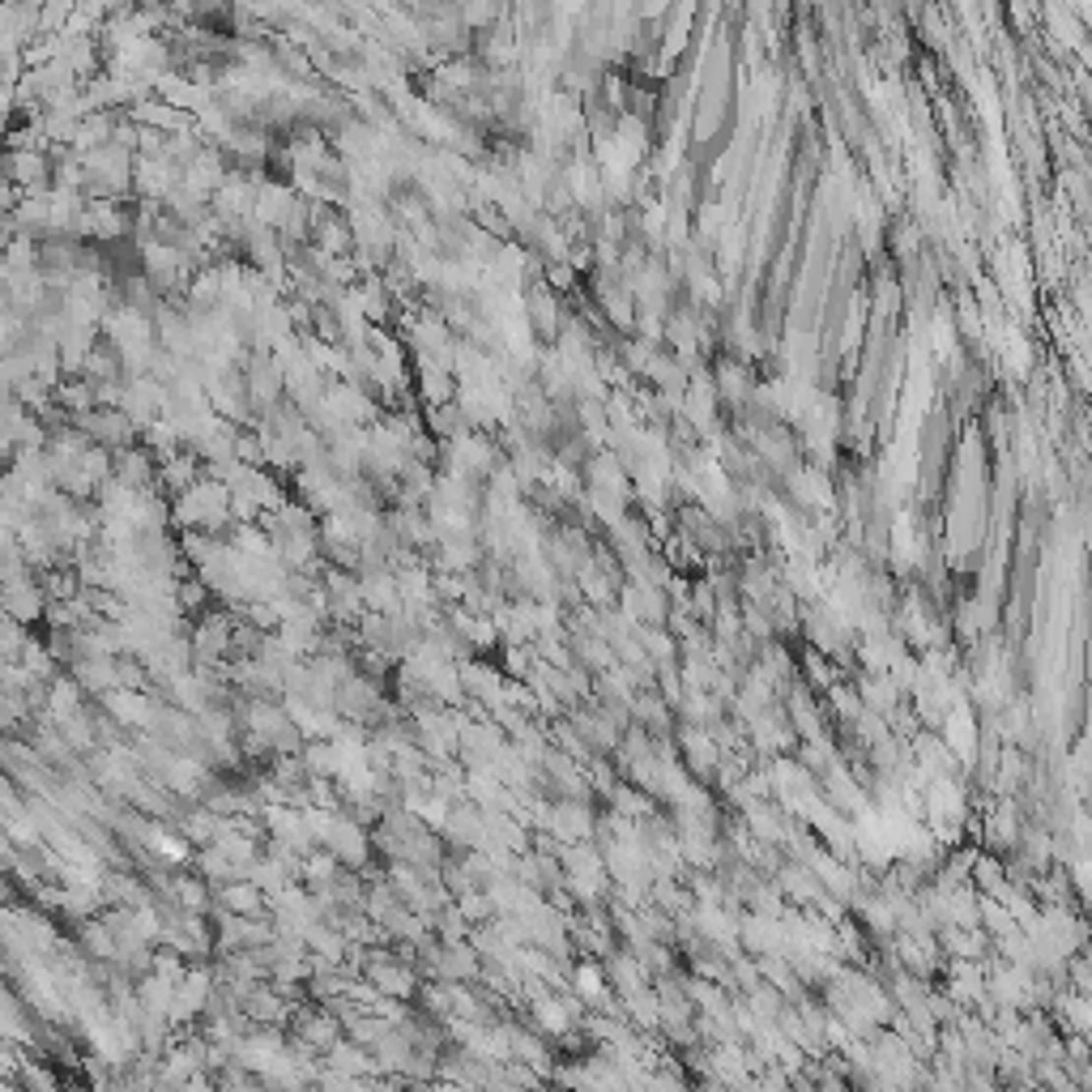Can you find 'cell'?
I'll return each instance as SVG.
<instances>
[{
	"label": "cell",
	"instance_id": "obj_1",
	"mask_svg": "<svg viewBox=\"0 0 1092 1092\" xmlns=\"http://www.w3.org/2000/svg\"><path fill=\"white\" fill-rule=\"evenodd\" d=\"M223 905L230 909V914H239V918H256L265 909V896H261V888H256V883L248 879V883H226L223 888Z\"/></svg>",
	"mask_w": 1092,
	"mask_h": 1092
}]
</instances>
